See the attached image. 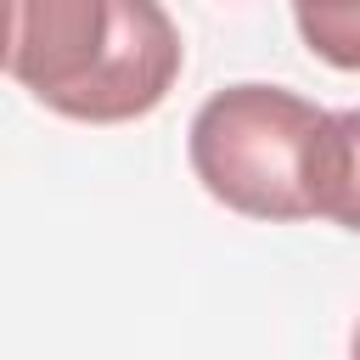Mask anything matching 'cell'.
<instances>
[{
  "label": "cell",
  "instance_id": "6da1fadb",
  "mask_svg": "<svg viewBox=\"0 0 360 360\" xmlns=\"http://www.w3.org/2000/svg\"><path fill=\"white\" fill-rule=\"evenodd\" d=\"M186 62L163 0H6V73L56 118L129 124Z\"/></svg>",
  "mask_w": 360,
  "mask_h": 360
},
{
  "label": "cell",
  "instance_id": "7a4b0ae2",
  "mask_svg": "<svg viewBox=\"0 0 360 360\" xmlns=\"http://www.w3.org/2000/svg\"><path fill=\"white\" fill-rule=\"evenodd\" d=\"M332 112L281 84H225L214 90L186 135L197 186L248 219H321Z\"/></svg>",
  "mask_w": 360,
  "mask_h": 360
},
{
  "label": "cell",
  "instance_id": "3957f363",
  "mask_svg": "<svg viewBox=\"0 0 360 360\" xmlns=\"http://www.w3.org/2000/svg\"><path fill=\"white\" fill-rule=\"evenodd\" d=\"M321 219L360 231V107L332 112V146H326V180H321Z\"/></svg>",
  "mask_w": 360,
  "mask_h": 360
},
{
  "label": "cell",
  "instance_id": "277c9868",
  "mask_svg": "<svg viewBox=\"0 0 360 360\" xmlns=\"http://www.w3.org/2000/svg\"><path fill=\"white\" fill-rule=\"evenodd\" d=\"M292 22L321 62L360 73V0H292Z\"/></svg>",
  "mask_w": 360,
  "mask_h": 360
},
{
  "label": "cell",
  "instance_id": "5b68a950",
  "mask_svg": "<svg viewBox=\"0 0 360 360\" xmlns=\"http://www.w3.org/2000/svg\"><path fill=\"white\" fill-rule=\"evenodd\" d=\"M0 73H6V0H0Z\"/></svg>",
  "mask_w": 360,
  "mask_h": 360
},
{
  "label": "cell",
  "instance_id": "8992f818",
  "mask_svg": "<svg viewBox=\"0 0 360 360\" xmlns=\"http://www.w3.org/2000/svg\"><path fill=\"white\" fill-rule=\"evenodd\" d=\"M349 360H360V321H354V332H349Z\"/></svg>",
  "mask_w": 360,
  "mask_h": 360
}]
</instances>
